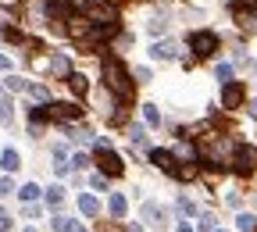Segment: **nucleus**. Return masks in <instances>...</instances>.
I'll list each match as a JSON object with an SVG mask.
<instances>
[{
    "label": "nucleus",
    "instance_id": "17",
    "mask_svg": "<svg viewBox=\"0 0 257 232\" xmlns=\"http://www.w3.org/2000/svg\"><path fill=\"white\" fill-rule=\"evenodd\" d=\"M47 204H50V207H61V204H64V189H61V186H50V189H47Z\"/></svg>",
    "mask_w": 257,
    "mask_h": 232
},
{
    "label": "nucleus",
    "instance_id": "14",
    "mask_svg": "<svg viewBox=\"0 0 257 232\" xmlns=\"http://www.w3.org/2000/svg\"><path fill=\"white\" fill-rule=\"evenodd\" d=\"M68 89H72L75 96H86V89H89V82H86V75H79V72H72V75H68Z\"/></svg>",
    "mask_w": 257,
    "mask_h": 232
},
{
    "label": "nucleus",
    "instance_id": "3",
    "mask_svg": "<svg viewBox=\"0 0 257 232\" xmlns=\"http://www.w3.org/2000/svg\"><path fill=\"white\" fill-rule=\"evenodd\" d=\"M96 164H100V172H104V175H121V172H125L121 157H118L111 147H96Z\"/></svg>",
    "mask_w": 257,
    "mask_h": 232
},
{
    "label": "nucleus",
    "instance_id": "6",
    "mask_svg": "<svg viewBox=\"0 0 257 232\" xmlns=\"http://www.w3.org/2000/svg\"><path fill=\"white\" fill-rule=\"evenodd\" d=\"M79 114H82V107H79V104H68V100L50 107V118H54V122H79Z\"/></svg>",
    "mask_w": 257,
    "mask_h": 232
},
{
    "label": "nucleus",
    "instance_id": "22",
    "mask_svg": "<svg viewBox=\"0 0 257 232\" xmlns=\"http://www.w3.org/2000/svg\"><path fill=\"white\" fill-rule=\"evenodd\" d=\"M18 196H22V200H36V196H40V186H32V182H29V186L18 189Z\"/></svg>",
    "mask_w": 257,
    "mask_h": 232
},
{
    "label": "nucleus",
    "instance_id": "4",
    "mask_svg": "<svg viewBox=\"0 0 257 232\" xmlns=\"http://www.w3.org/2000/svg\"><path fill=\"white\" fill-rule=\"evenodd\" d=\"M253 168H257V150L253 147H239L236 157H232V172L236 175H250Z\"/></svg>",
    "mask_w": 257,
    "mask_h": 232
},
{
    "label": "nucleus",
    "instance_id": "20",
    "mask_svg": "<svg viewBox=\"0 0 257 232\" xmlns=\"http://www.w3.org/2000/svg\"><path fill=\"white\" fill-rule=\"evenodd\" d=\"M179 161H197V147H193V143H182V147H179Z\"/></svg>",
    "mask_w": 257,
    "mask_h": 232
},
{
    "label": "nucleus",
    "instance_id": "16",
    "mask_svg": "<svg viewBox=\"0 0 257 232\" xmlns=\"http://www.w3.org/2000/svg\"><path fill=\"white\" fill-rule=\"evenodd\" d=\"M236 228H239V232H257V218H253V214H246V211H243V214H239V218H236Z\"/></svg>",
    "mask_w": 257,
    "mask_h": 232
},
{
    "label": "nucleus",
    "instance_id": "42",
    "mask_svg": "<svg viewBox=\"0 0 257 232\" xmlns=\"http://www.w3.org/2000/svg\"><path fill=\"white\" fill-rule=\"evenodd\" d=\"M8 4H11V0H8Z\"/></svg>",
    "mask_w": 257,
    "mask_h": 232
},
{
    "label": "nucleus",
    "instance_id": "1",
    "mask_svg": "<svg viewBox=\"0 0 257 232\" xmlns=\"http://www.w3.org/2000/svg\"><path fill=\"white\" fill-rule=\"evenodd\" d=\"M104 86L118 96V100H128V96H133V79H128V72L121 68L118 57H104Z\"/></svg>",
    "mask_w": 257,
    "mask_h": 232
},
{
    "label": "nucleus",
    "instance_id": "21",
    "mask_svg": "<svg viewBox=\"0 0 257 232\" xmlns=\"http://www.w3.org/2000/svg\"><path fill=\"white\" fill-rule=\"evenodd\" d=\"M29 93H32V100H36V104H43V100H47V86H40V82H32V86H29Z\"/></svg>",
    "mask_w": 257,
    "mask_h": 232
},
{
    "label": "nucleus",
    "instance_id": "15",
    "mask_svg": "<svg viewBox=\"0 0 257 232\" xmlns=\"http://www.w3.org/2000/svg\"><path fill=\"white\" fill-rule=\"evenodd\" d=\"M79 211L93 218L96 211H100V204H96V196H89V193H82V196H79Z\"/></svg>",
    "mask_w": 257,
    "mask_h": 232
},
{
    "label": "nucleus",
    "instance_id": "11",
    "mask_svg": "<svg viewBox=\"0 0 257 232\" xmlns=\"http://www.w3.org/2000/svg\"><path fill=\"white\" fill-rule=\"evenodd\" d=\"M0 168H4V172H18V168H22L18 150H4V154H0Z\"/></svg>",
    "mask_w": 257,
    "mask_h": 232
},
{
    "label": "nucleus",
    "instance_id": "30",
    "mask_svg": "<svg viewBox=\"0 0 257 232\" xmlns=\"http://www.w3.org/2000/svg\"><path fill=\"white\" fill-rule=\"evenodd\" d=\"M72 140H79V143H86V140H89V129H86V125H79V129H72Z\"/></svg>",
    "mask_w": 257,
    "mask_h": 232
},
{
    "label": "nucleus",
    "instance_id": "25",
    "mask_svg": "<svg viewBox=\"0 0 257 232\" xmlns=\"http://www.w3.org/2000/svg\"><path fill=\"white\" fill-rule=\"evenodd\" d=\"M128 140H133V143H143V140H147L143 125H128Z\"/></svg>",
    "mask_w": 257,
    "mask_h": 232
},
{
    "label": "nucleus",
    "instance_id": "29",
    "mask_svg": "<svg viewBox=\"0 0 257 232\" xmlns=\"http://www.w3.org/2000/svg\"><path fill=\"white\" fill-rule=\"evenodd\" d=\"M165 29H168V22H165V18H154V22H150V32H154V36H161Z\"/></svg>",
    "mask_w": 257,
    "mask_h": 232
},
{
    "label": "nucleus",
    "instance_id": "24",
    "mask_svg": "<svg viewBox=\"0 0 257 232\" xmlns=\"http://www.w3.org/2000/svg\"><path fill=\"white\" fill-rule=\"evenodd\" d=\"M0 122H11V100L0 93Z\"/></svg>",
    "mask_w": 257,
    "mask_h": 232
},
{
    "label": "nucleus",
    "instance_id": "8",
    "mask_svg": "<svg viewBox=\"0 0 257 232\" xmlns=\"http://www.w3.org/2000/svg\"><path fill=\"white\" fill-rule=\"evenodd\" d=\"M243 96H246V89H243L239 82H225V89H221V104H225V107H239Z\"/></svg>",
    "mask_w": 257,
    "mask_h": 232
},
{
    "label": "nucleus",
    "instance_id": "2",
    "mask_svg": "<svg viewBox=\"0 0 257 232\" xmlns=\"http://www.w3.org/2000/svg\"><path fill=\"white\" fill-rule=\"evenodd\" d=\"M189 47H193V57H211L214 50H218V36H214V32H193V36H189Z\"/></svg>",
    "mask_w": 257,
    "mask_h": 232
},
{
    "label": "nucleus",
    "instance_id": "12",
    "mask_svg": "<svg viewBox=\"0 0 257 232\" xmlns=\"http://www.w3.org/2000/svg\"><path fill=\"white\" fill-rule=\"evenodd\" d=\"M50 72H54V75H61V79H68V75H72V64H68V57H64V54H57V57L50 61Z\"/></svg>",
    "mask_w": 257,
    "mask_h": 232
},
{
    "label": "nucleus",
    "instance_id": "13",
    "mask_svg": "<svg viewBox=\"0 0 257 232\" xmlns=\"http://www.w3.org/2000/svg\"><path fill=\"white\" fill-rule=\"evenodd\" d=\"M111 214L114 218H125V211H128V200H125V193H111Z\"/></svg>",
    "mask_w": 257,
    "mask_h": 232
},
{
    "label": "nucleus",
    "instance_id": "28",
    "mask_svg": "<svg viewBox=\"0 0 257 232\" xmlns=\"http://www.w3.org/2000/svg\"><path fill=\"white\" fill-rule=\"evenodd\" d=\"M179 211H182V214H197V207H193L189 196H179Z\"/></svg>",
    "mask_w": 257,
    "mask_h": 232
},
{
    "label": "nucleus",
    "instance_id": "35",
    "mask_svg": "<svg viewBox=\"0 0 257 232\" xmlns=\"http://www.w3.org/2000/svg\"><path fill=\"white\" fill-rule=\"evenodd\" d=\"M8 228H11V218H8V214H0V232H8Z\"/></svg>",
    "mask_w": 257,
    "mask_h": 232
},
{
    "label": "nucleus",
    "instance_id": "32",
    "mask_svg": "<svg viewBox=\"0 0 257 232\" xmlns=\"http://www.w3.org/2000/svg\"><path fill=\"white\" fill-rule=\"evenodd\" d=\"M86 164H89V157H86V154H75V157H72V168H75V172H79V168H86Z\"/></svg>",
    "mask_w": 257,
    "mask_h": 232
},
{
    "label": "nucleus",
    "instance_id": "10",
    "mask_svg": "<svg viewBox=\"0 0 257 232\" xmlns=\"http://www.w3.org/2000/svg\"><path fill=\"white\" fill-rule=\"evenodd\" d=\"M150 57H154V61H172V57H179V47H175L172 40H161V43L150 47Z\"/></svg>",
    "mask_w": 257,
    "mask_h": 232
},
{
    "label": "nucleus",
    "instance_id": "37",
    "mask_svg": "<svg viewBox=\"0 0 257 232\" xmlns=\"http://www.w3.org/2000/svg\"><path fill=\"white\" fill-rule=\"evenodd\" d=\"M179 232H193V228H189V221H182V225H179Z\"/></svg>",
    "mask_w": 257,
    "mask_h": 232
},
{
    "label": "nucleus",
    "instance_id": "34",
    "mask_svg": "<svg viewBox=\"0 0 257 232\" xmlns=\"http://www.w3.org/2000/svg\"><path fill=\"white\" fill-rule=\"evenodd\" d=\"M136 79L140 82H150V68H136Z\"/></svg>",
    "mask_w": 257,
    "mask_h": 232
},
{
    "label": "nucleus",
    "instance_id": "18",
    "mask_svg": "<svg viewBox=\"0 0 257 232\" xmlns=\"http://www.w3.org/2000/svg\"><path fill=\"white\" fill-rule=\"evenodd\" d=\"M143 118H147V125H161V111L154 104H143Z\"/></svg>",
    "mask_w": 257,
    "mask_h": 232
},
{
    "label": "nucleus",
    "instance_id": "33",
    "mask_svg": "<svg viewBox=\"0 0 257 232\" xmlns=\"http://www.w3.org/2000/svg\"><path fill=\"white\" fill-rule=\"evenodd\" d=\"M0 72H11V57L8 54H0Z\"/></svg>",
    "mask_w": 257,
    "mask_h": 232
},
{
    "label": "nucleus",
    "instance_id": "23",
    "mask_svg": "<svg viewBox=\"0 0 257 232\" xmlns=\"http://www.w3.org/2000/svg\"><path fill=\"white\" fill-rule=\"evenodd\" d=\"M43 118H50V111H47V107H32V132L40 129V122H43Z\"/></svg>",
    "mask_w": 257,
    "mask_h": 232
},
{
    "label": "nucleus",
    "instance_id": "19",
    "mask_svg": "<svg viewBox=\"0 0 257 232\" xmlns=\"http://www.w3.org/2000/svg\"><path fill=\"white\" fill-rule=\"evenodd\" d=\"M214 79H218V82H232V64H218V68H214Z\"/></svg>",
    "mask_w": 257,
    "mask_h": 232
},
{
    "label": "nucleus",
    "instance_id": "40",
    "mask_svg": "<svg viewBox=\"0 0 257 232\" xmlns=\"http://www.w3.org/2000/svg\"><path fill=\"white\" fill-rule=\"evenodd\" d=\"M25 232H36V228H25Z\"/></svg>",
    "mask_w": 257,
    "mask_h": 232
},
{
    "label": "nucleus",
    "instance_id": "5",
    "mask_svg": "<svg viewBox=\"0 0 257 232\" xmlns=\"http://www.w3.org/2000/svg\"><path fill=\"white\" fill-rule=\"evenodd\" d=\"M75 0H50V4H47V15L50 18H57V22H72L75 15Z\"/></svg>",
    "mask_w": 257,
    "mask_h": 232
},
{
    "label": "nucleus",
    "instance_id": "7",
    "mask_svg": "<svg viewBox=\"0 0 257 232\" xmlns=\"http://www.w3.org/2000/svg\"><path fill=\"white\" fill-rule=\"evenodd\" d=\"M143 218H147L154 228H165V225H168V211L161 207V204H154V200H147V204H143Z\"/></svg>",
    "mask_w": 257,
    "mask_h": 232
},
{
    "label": "nucleus",
    "instance_id": "27",
    "mask_svg": "<svg viewBox=\"0 0 257 232\" xmlns=\"http://www.w3.org/2000/svg\"><path fill=\"white\" fill-rule=\"evenodd\" d=\"M54 232H72V218H54Z\"/></svg>",
    "mask_w": 257,
    "mask_h": 232
},
{
    "label": "nucleus",
    "instance_id": "36",
    "mask_svg": "<svg viewBox=\"0 0 257 232\" xmlns=\"http://www.w3.org/2000/svg\"><path fill=\"white\" fill-rule=\"evenodd\" d=\"M246 111H250V114L257 118V100H250V107H246Z\"/></svg>",
    "mask_w": 257,
    "mask_h": 232
},
{
    "label": "nucleus",
    "instance_id": "9",
    "mask_svg": "<svg viewBox=\"0 0 257 232\" xmlns=\"http://www.w3.org/2000/svg\"><path fill=\"white\" fill-rule=\"evenodd\" d=\"M150 161L157 164L161 172H168V175H175V172H179V157H175V154H168V150H154V154H150Z\"/></svg>",
    "mask_w": 257,
    "mask_h": 232
},
{
    "label": "nucleus",
    "instance_id": "38",
    "mask_svg": "<svg viewBox=\"0 0 257 232\" xmlns=\"http://www.w3.org/2000/svg\"><path fill=\"white\" fill-rule=\"evenodd\" d=\"M72 232H86V228H79V225H72Z\"/></svg>",
    "mask_w": 257,
    "mask_h": 232
},
{
    "label": "nucleus",
    "instance_id": "41",
    "mask_svg": "<svg viewBox=\"0 0 257 232\" xmlns=\"http://www.w3.org/2000/svg\"><path fill=\"white\" fill-rule=\"evenodd\" d=\"M218 232H225V228H218Z\"/></svg>",
    "mask_w": 257,
    "mask_h": 232
},
{
    "label": "nucleus",
    "instance_id": "26",
    "mask_svg": "<svg viewBox=\"0 0 257 232\" xmlns=\"http://www.w3.org/2000/svg\"><path fill=\"white\" fill-rule=\"evenodd\" d=\"M8 89H11V93H22V89H29V82L18 79V75H11V79H8Z\"/></svg>",
    "mask_w": 257,
    "mask_h": 232
},
{
    "label": "nucleus",
    "instance_id": "39",
    "mask_svg": "<svg viewBox=\"0 0 257 232\" xmlns=\"http://www.w3.org/2000/svg\"><path fill=\"white\" fill-rule=\"evenodd\" d=\"M107 4H114V8H118V4H121V0H107Z\"/></svg>",
    "mask_w": 257,
    "mask_h": 232
},
{
    "label": "nucleus",
    "instance_id": "31",
    "mask_svg": "<svg viewBox=\"0 0 257 232\" xmlns=\"http://www.w3.org/2000/svg\"><path fill=\"white\" fill-rule=\"evenodd\" d=\"M15 193V182L11 179H0V196H11Z\"/></svg>",
    "mask_w": 257,
    "mask_h": 232
}]
</instances>
